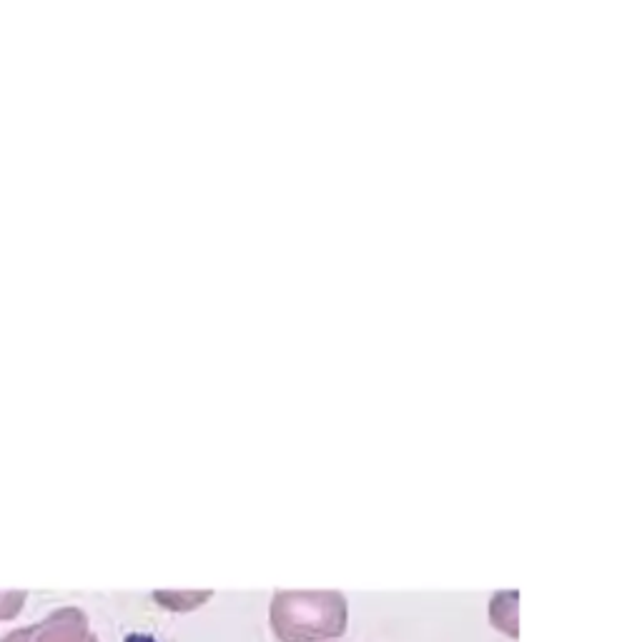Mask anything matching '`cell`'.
<instances>
[{
	"mask_svg": "<svg viewBox=\"0 0 642 642\" xmlns=\"http://www.w3.org/2000/svg\"><path fill=\"white\" fill-rule=\"evenodd\" d=\"M490 617L497 630L517 637V592H497V595L492 597Z\"/></svg>",
	"mask_w": 642,
	"mask_h": 642,
	"instance_id": "obj_3",
	"label": "cell"
},
{
	"mask_svg": "<svg viewBox=\"0 0 642 642\" xmlns=\"http://www.w3.org/2000/svg\"><path fill=\"white\" fill-rule=\"evenodd\" d=\"M28 635H33V642H96V637L88 630L86 615L73 607L58 610L36 630H28Z\"/></svg>",
	"mask_w": 642,
	"mask_h": 642,
	"instance_id": "obj_2",
	"label": "cell"
},
{
	"mask_svg": "<svg viewBox=\"0 0 642 642\" xmlns=\"http://www.w3.org/2000/svg\"><path fill=\"white\" fill-rule=\"evenodd\" d=\"M271 630L281 642H319L347 632V597L337 590H276Z\"/></svg>",
	"mask_w": 642,
	"mask_h": 642,
	"instance_id": "obj_1",
	"label": "cell"
}]
</instances>
